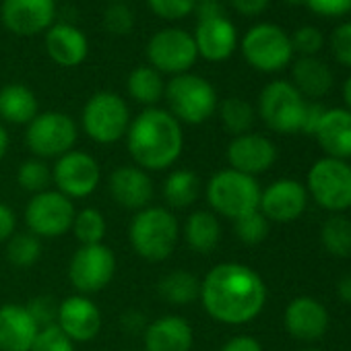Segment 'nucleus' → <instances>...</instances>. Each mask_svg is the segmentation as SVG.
Masks as SVG:
<instances>
[{"label":"nucleus","instance_id":"nucleus-14","mask_svg":"<svg viewBox=\"0 0 351 351\" xmlns=\"http://www.w3.org/2000/svg\"><path fill=\"white\" fill-rule=\"evenodd\" d=\"M52 182L56 184V191L71 201L85 199L97 191L101 182V167L93 155L73 149L56 159V165L52 167Z\"/></svg>","mask_w":351,"mask_h":351},{"label":"nucleus","instance_id":"nucleus-50","mask_svg":"<svg viewBox=\"0 0 351 351\" xmlns=\"http://www.w3.org/2000/svg\"><path fill=\"white\" fill-rule=\"evenodd\" d=\"M122 324H124V328H126L128 332H145V328H147L143 314L136 312V310L126 312V314L122 316Z\"/></svg>","mask_w":351,"mask_h":351},{"label":"nucleus","instance_id":"nucleus-34","mask_svg":"<svg viewBox=\"0 0 351 351\" xmlns=\"http://www.w3.org/2000/svg\"><path fill=\"white\" fill-rule=\"evenodd\" d=\"M71 230H73L75 238L81 242V246H91V244L104 242L108 223H106V217L101 211H97L93 207H85L75 213Z\"/></svg>","mask_w":351,"mask_h":351},{"label":"nucleus","instance_id":"nucleus-46","mask_svg":"<svg viewBox=\"0 0 351 351\" xmlns=\"http://www.w3.org/2000/svg\"><path fill=\"white\" fill-rule=\"evenodd\" d=\"M13 234H17V215L7 203L0 201V242H9Z\"/></svg>","mask_w":351,"mask_h":351},{"label":"nucleus","instance_id":"nucleus-21","mask_svg":"<svg viewBox=\"0 0 351 351\" xmlns=\"http://www.w3.org/2000/svg\"><path fill=\"white\" fill-rule=\"evenodd\" d=\"M283 324L293 339L316 341L328 328V310L318 300L300 295L287 304L283 312Z\"/></svg>","mask_w":351,"mask_h":351},{"label":"nucleus","instance_id":"nucleus-17","mask_svg":"<svg viewBox=\"0 0 351 351\" xmlns=\"http://www.w3.org/2000/svg\"><path fill=\"white\" fill-rule=\"evenodd\" d=\"M101 310L87 295H69L58 306L56 324L73 343H85L99 335L101 330Z\"/></svg>","mask_w":351,"mask_h":351},{"label":"nucleus","instance_id":"nucleus-37","mask_svg":"<svg viewBox=\"0 0 351 351\" xmlns=\"http://www.w3.org/2000/svg\"><path fill=\"white\" fill-rule=\"evenodd\" d=\"M271 221L261 213V211H254L250 215H244L240 219L234 221V230H236V236L240 242L248 244V246H254V244H261L267 236H269V226Z\"/></svg>","mask_w":351,"mask_h":351},{"label":"nucleus","instance_id":"nucleus-4","mask_svg":"<svg viewBox=\"0 0 351 351\" xmlns=\"http://www.w3.org/2000/svg\"><path fill=\"white\" fill-rule=\"evenodd\" d=\"M261 193L263 191L254 176L236 171L232 167L213 173L205 191L213 213L234 221L258 211Z\"/></svg>","mask_w":351,"mask_h":351},{"label":"nucleus","instance_id":"nucleus-16","mask_svg":"<svg viewBox=\"0 0 351 351\" xmlns=\"http://www.w3.org/2000/svg\"><path fill=\"white\" fill-rule=\"evenodd\" d=\"M308 191L304 184L291 178H281L269 184L261 193L258 211L275 223H291L306 211Z\"/></svg>","mask_w":351,"mask_h":351},{"label":"nucleus","instance_id":"nucleus-19","mask_svg":"<svg viewBox=\"0 0 351 351\" xmlns=\"http://www.w3.org/2000/svg\"><path fill=\"white\" fill-rule=\"evenodd\" d=\"M108 191L114 203L128 211H141L149 207L153 199L151 176L138 165H122L114 169L108 180Z\"/></svg>","mask_w":351,"mask_h":351},{"label":"nucleus","instance_id":"nucleus-5","mask_svg":"<svg viewBox=\"0 0 351 351\" xmlns=\"http://www.w3.org/2000/svg\"><path fill=\"white\" fill-rule=\"evenodd\" d=\"M169 114L180 124H203L217 112V91L215 87L193 73L176 75L165 85V95Z\"/></svg>","mask_w":351,"mask_h":351},{"label":"nucleus","instance_id":"nucleus-24","mask_svg":"<svg viewBox=\"0 0 351 351\" xmlns=\"http://www.w3.org/2000/svg\"><path fill=\"white\" fill-rule=\"evenodd\" d=\"M46 52L48 56L64 69H75L83 64L89 56L87 36L69 23H54L46 32Z\"/></svg>","mask_w":351,"mask_h":351},{"label":"nucleus","instance_id":"nucleus-15","mask_svg":"<svg viewBox=\"0 0 351 351\" xmlns=\"http://www.w3.org/2000/svg\"><path fill=\"white\" fill-rule=\"evenodd\" d=\"M0 17L15 36H38L54 25L56 0H3Z\"/></svg>","mask_w":351,"mask_h":351},{"label":"nucleus","instance_id":"nucleus-49","mask_svg":"<svg viewBox=\"0 0 351 351\" xmlns=\"http://www.w3.org/2000/svg\"><path fill=\"white\" fill-rule=\"evenodd\" d=\"M195 13L199 15V19H211V17H221L226 15L223 5L219 0H199Z\"/></svg>","mask_w":351,"mask_h":351},{"label":"nucleus","instance_id":"nucleus-56","mask_svg":"<svg viewBox=\"0 0 351 351\" xmlns=\"http://www.w3.org/2000/svg\"><path fill=\"white\" fill-rule=\"evenodd\" d=\"M114 3H120V0H114Z\"/></svg>","mask_w":351,"mask_h":351},{"label":"nucleus","instance_id":"nucleus-32","mask_svg":"<svg viewBox=\"0 0 351 351\" xmlns=\"http://www.w3.org/2000/svg\"><path fill=\"white\" fill-rule=\"evenodd\" d=\"M320 242L324 250L337 258L351 256V221L341 215L328 217L320 228Z\"/></svg>","mask_w":351,"mask_h":351},{"label":"nucleus","instance_id":"nucleus-52","mask_svg":"<svg viewBox=\"0 0 351 351\" xmlns=\"http://www.w3.org/2000/svg\"><path fill=\"white\" fill-rule=\"evenodd\" d=\"M9 143H11L9 132H7V128L3 126V122H0V159H3V157L7 155V151H9Z\"/></svg>","mask_w":351,"mask_h":351},{"label":"nucleus","instance_id":"nucleus-45","mask_svg":"<svg viewBox=\"0 0 351 351\" xmlns=\"http://www.w3.org/2000/svg\"><path fill=\"white\" fill-rule=\"evenodd\" d=\"M324 112H326V108L320 106V104H316V101L306 104V112H304V120H302L300 132L312 134V136H314L316 130H318V124H320V120H322V116H324Z\"/></svg>","mask_w":351,"mask_h":351},{"label":"nucleus","instance_id":"nucleus-40","mask_svg":"<svg viewBox=\"0 0 351 351\" xmlns=\"http://www.w3.org/2000/svg\"><path fill=\"white\" fill-rule=\"evenodd\" d=\"M104 25L114 36H126L134 25V15L124 3H112L104 13Z\"/></svg>","mask_w":351,"mask_h":351},{"label":"nucleus","instance_id":"nucleus-51","mask_svg":"<svg viewBox=\"0 0 351 351\" xmlns=\"http://www.w3.org/2000/svg\"><path fill=\"white\" fill-rule=\"evenodd\" d=\"M337 295L341 298V302L351 304V275L339 279V283H337Z\"/></svg>","mask_w":351,"mask_h":351},{"label":"nucleus","instance_id":"nucleus-27","mask_svg":"<svg viewBox=\"0 0 351 351\" xmlns=\"http://www.w3.org/2000/svg\"><path fill=\"white\" fill-rule=\"evenodd\" d=\"M293 87L304 97H322L332 87V73L330 69L318 60L316 56H302L293 62L291 69Z\"/></svg>","mask_w":351,"mask_h":351},{"label":"nucleus","instance_id":"nucleus-39","mask_svg":"<svg viewBox=\"0 0 351 351\" xmlns=\"http://www.w3.org/2000/svg\"><path fill=\"white\" fill-rule=\"evenodd\" d=\"M32 351H75V343L60 330L58 324L40 328Z\"/></svg>","mask_w":351,"mask_h":351},{"label":"nucleus","instance_id":"nucleus-11","mask_svg":"<svg viewBox=\"0 0 351 351\" xmlns=\"http://www.w3.org/2000/svg\"><path fill=\"white\" fill-rule=\"evenodd\" d=\"M199 58L195 38L178 27L157 32L147 44V60L161 75H184Z\"/></svg>","mask_w":351,"mask_h":351},{"label":"nucleus","instance_id":"nucleus-43","mask_svg":"<svg viewBox=\"0 0 351 351\" xmlns=\"http://www.w3.org/2000/svg\"><path fill=\"white\" fill-rule=\"evenodd\" d=\"M330 52L343 66H351V23L339 25L330 36Z\"/></svg>","mask_w":351,"mask_h":351},{"label":"nucleus","instance_id":"nucleus-54","mask_svg":"<svg viewBox=\"0 0 351 351\" xmlns=\"http://www.w3.org/2000/svg\"><path fill=\"white\" fill-rule=\"evenodd\" d=\"M285 3H289V5H304L306 0H285Z\"/></svg>","mask_w":351,"mask_h":351},{"label":"nucleus","instance_id":"nucleus-26","mask_svg":"<svg viewBox=\"0 0 351 351\" xmlns=\"http://www.w3.org/2000/svg\"><path fill=\"white\" fill-rule=\"evenodd\" d=\"M40 114L36 93L23 83H9L0 89V118L11 124H29Z\"/></svg>","mask_w":351,"mask_h":351},{"label":"nucleus","instance_id":"nucleus-55","mask_svg":"<svg viewBox=\"0 0 351 351\" xmlns=\"http://www.w3.org/2000/svg\"><path fill=\"white\" fill-rule=\"evenodd\" d=\"M304 351H316V349H304Z\"/></svg>","mask_w":351,"mask_h":351},{"label":"nucleus","instance_id":"nucleus-44","mask_svg":"<svg viewBox=\"0 0 351 351\" xmlns=\"http://www.w3.org/2000/svg\"><path fill=\"white\" fill-rule=\"evenodd\" d=\"M304 5L322 17H341L351 11V0H306Z\"/></svg>","mask_w":351,"mask_h":351},{"label":"nucleus","instance_id":"nucleus-2","mask_svg":"<svg viewBox=\"0 0 351 351\" xmlns=\"http://www.w3.org/2000/svg\"><path fill=\"white\" fill-rule=\"evenodd\" d=\"M126 147L134 165L145 171H161L180 159L184 149V130L167 110L147 108L130 120Z\"/></svg>","mask_w":351,"mask_h":351},{"label":"nucleus","instance_id":"nucleus-10","mask_svg":"<svg viewBox=\"0 0 351 351\" xmlns=\"http://www.w3.org/2000/svg\"><path fill=\"white\" fill-rule=\"evenodd\" d=\"M306 104L304 95L289 81H273L261 91L258 114L273 132L293 134L302 128Z\"/></svg>","mask_w":351,"mask_h":351},{"label":"nucleus","instance_id":"nucleus-12","mask_svg":"<svg viewBox=\"0 0 351 351\" xmlns=\"http://www.w3.org/2000/svg\"><path fill=\"white\" fill-rule=\"evenodd\" d=\"M116 275V256L110 246H81L69 263V279L81 295L106 289Z\"/></svg>","mask_w":351,"mask_h":351},{"label":"nucleus","instance_id":"nucleus-31","mask_svg":"<svg viewBox=\"0 0 351 351\" xmlns=\"http://www.w3.org/2000/svg\"><path fill=\"white\" fill-rule=\"evenodd\" d=\"M128 95L147 108H155V104L165 95V81L163 75L157 73L153 66H136L126 81Z\"/></svg>","mask_w":351,"mask_h":351},{"label":"nucleus","instance_id":"nucleus-18","mask_svg":"<svg viewBox=\"0 0 351 351\" xmlns=\"http://www.w3.org/2000/svg\"><path fill=\"white\" fill-rule=\"evenodd\" d=\"M277 161V147L271 138L256 134V132H246L240 136H234L232 143L228 145V163L232 169L256 176L271 169L273 163Z\"/></svg>","mask_w":351,"mask_h":351},{"label":"nucleus","instance_id":"nucleus-7","mask_svg":"<svg viewBox=\"0 0 351 351\" xmlns=\"http://www.w3.org/2000/svg\"><path fill=\"white\" fill-rule=\"evenodd\" d=\"M308 195L330 213H343L351 207V165L343 159L322 157L310 171L306 182Z\"/></svg>","mask_w":351,"mask_h":351},{"label":"nucleus","instance_id":"nucleus-30","mask_svg":"<svg viewBox=\"0 0 351 351\" xmlns=\"http://www.w3.org/2000/svg\"><path fill=\"white\" fill-rule=\"evenodd\" d=\"M157 291L173 306H191L201 298V281L189 271H171L159 279Z\"/></svg>","mask_w":351,"mask_h":351},{"label":"nucleus","instance_id":"nucleus-38","mask_svg":"<svg viewBox=\"0 0 351 351\" xmlns=\"http://www.w3.org/2000/svg\"><path fill=\"white\" fill-rule=\"evenodd\" d=\"M199 0H147L153 15L165 21H178L195 13Z\"/></svg>","mask_w":351,"mask_h":351},{"label":"nucleus","instance_id":"nucleus-3","mask_svg":"<svg viewBox=\"0 0 351 351\" xmlns=\"http://www.w3.org/2000/svg\"><path fill=\"white\" fill-rule=\"evenodd\" d=\"M180 240V223L165 207H145L136 211L128 228V242L132 250L149 261L161 263L176 250Z\"/></svg>","mask_w":351,"mask_h":351},{"label":"nucleus","instance_id":"nucleus-8","mask_svg":"<svg viewBox=\"0 0 351 351\" xmlns=\"http://www.w3.org/2000/svg\"><path fill=\"white\" fill-rule=\"evenodd\" d=\"M244 60L261 73H277L291 62V38L275 23H258L242 38Z\"/></svg>","mask_w":351,"mask_h":351},{"label":"nucleus","instance_id":"nucleus-23","mask_svg":"<svg viewBox=\"0 0 351 351\" xmlns=\"http://www.w3.org/2000/svg\"><path fill=\"white\" fill-rule=\"evenodd\" d=\"M40 326L25 306H0V351H32Z\"/></svg>","mask_w":351,"mask_h":351},{"label":"nucleus","instance_id":"nucleus-20","mask_svg":"<svg viewBox=\"0 0 351 351\" xmlns=\"http://www.w3.org/2000/svg\"><path fill=\"white\" fill-rule=\"evenodd\" d=\"M193 38L197 44L199 56L209 62H223L238 48L236 25L226 15L211 17V19H199V25H197Z\"/></svg>","mask_w":351,"mask_h":351},{"label":"nucleus","instance_id":"nucleus-33","mask_svg":"<svg viewBox=\"0 0 351 351\" xmlns=\"http://www.w3.org/2000/svg\"><path fill=\"white\" fill-rule=\"evenodd\" d=\"M221 124L228 132L240 136L250 132L254 124V108L242 97H228L219 106Z\"/></svg>","mask_w":351,"mask_h":351},{"label":"nucleus","instance_id":"nucleus-25","mask_svg":"<svg viewBox=\"0 0 351 351\" xmlns=\"http://www.w3.org/2000/svg\"><path fill=\"white\" fill-rule=\"evenodd\" d=\"M316 141L326 153V157L335 159H349L351 157V112L341 108H330L324 112L318 130Z\"/></svg>","mask_w":351,"mask_h":351},{"label":"nucleus","instance_id":"nucleus-36","mask_svg":"<svg viewBox=\"0 0 351 351\" xmlns=\"http://www.w3.org/2000/svg\"><path fill=\"white\" fill-rule=\"evenodd\" d=\"M17 182L23 191L32 195L46 193L50 191V184H52V169L46 163V159H40V157L25 159L17 169Z\"/></svg>","mask_w":351,"mask_h":351},{"label":"nucleus","instance_id":"nucleus-13","mask_svg":"<svg viewBox=\"0 0 351 351\" xmlns=\"http://www.w3.org/2000/svg\"><path fill=\"white\" fill-rule=\"evenodd\" d=\"M75 205L69 197L58 191H46L34 195L25 207V223L34 236L42 238H62L73 228Z\"/></svg>","mask_w":351,"mask_h":351},{"label":"nucleus","instance_id":"nucleus-28","mask_svg":"<svg viewBox=\"0 0 351 351\" xmlns=\"http://www.w3.org/2000/svg\"><path fill=\"white\" fill-rule=\"evenodd\" d=\"M186 244L199 254H211L221 242V223L213 211H195L184 223Z\"/></svg>","mask_w":351,"mask_h":351},{"label":"nucleus","instance_id":"nucleus-42","mask_svg":"<svg viewBox=\"0 0 351 351\" xmlns=\"http://www.w3.org/2000/svg\"><path fill=\"white\" fill-rule=\"evenodd\" d=\"M324 44V38L322 34L316 29V27H310V25H304L300 27L293 36H291V46H293V52H300L302 56H314Z\"/></svg>","mask_w":351,"mask_h":351},{"label":"nucleus","instance_id":"nucleus-41","mask_svg":"<svg viewBox=\"0 0 351 351\" xmlns=\"http://www.w3.org/2000/svg\"><path fill=\"white\" fill-rule=\"evenodd\" d=\"M58 306H60V302H56V298H52V295H38L25 308L32 314V318L36 320V324L40 328H44V326L56 324Z\"/></svg>","mask_w":351,"mask_h":351},{"label":"nucleus","instance_id":"nucleus-22","mask_svg":"<svg viewBox=\"0 0 351 351\" xmlns=\"http://www.w3.org/2000/svg\"><path fill=\"white\" fill-rule=\"evenodd\" d=\"M195 335L191 322L176 314L151 320L143 332L145 351H191Z\"/></svg>","mask_w":351,"mask_h":351},{"label":"nucleus","instance_id":"nucleus-48","mask_svg":"<svg viewBox=\"0 0 351 351\" xmlns=\"http://www.w3.org/2000/svg\"><path fill=\"white\" fill-rule=\"evenodd\" d=\"M269 3H271V0H230V5H232L238 13H242V15H246V17L261 15V13L269 7Z\"/></svg>","mask_w":351,"mask_h":351},{"label":"nucleus","instance_id":"nucleus-53","mask_svg":"<svg viewBox=\"0 0 351 351\" xmlns=\"http://www.w3.org/2000/svg\"><path fill=\"white\" fill-rule=\"evenodd\" d=\"M343 99H345V104H347V110L351 112V77L345 81V85H343Z\"/></svg>","mask_w":351,"mask_h":351},{"label":"nucleus","instance_id":"nucleus-35","mask_svg":"<svg viewBox=\"0 0 351 351\" xmlns=\"http://www.w3.org/2000/svg\"><path fill=\"white\" fill-rule=\"evenodd\" d=\"M42 256V240L32 232H19L9 238L7 244V258L13 267L29 269Z\"/></svg>","mask_w":351,"mask_h":351},{"label":"nucleus","instance_id":"nucleus-29","mask_svg":"<svg viewBox=\"0 0 351 351\" xmlns=\"http://www.w3.org/2000/svg\"><path fill=\"white\" fill-rule=\"evenodd\" d=\"M163 199L171 209H189L201 195V178L193 169H173L163 182Z\"/></svg>","mask_w":351,"mask_h":351},{"label":"nucleus","instance_id":"nucleus-1","mask_svg":"<svg viewBox=\"0 0 351 351\" xmlns=\"http://www.w3.org/2000/svg\"><path fill=\"white\" fill-rule=\"evenodd\" d=\"M207 314L230 326L252 322L267 304L263 277L242 263H221L201 281V298Z\"/></svg>","mask_w":351,"mask_h":351},{"label":"nucleus","instance_id":"nucleus-6","mask_svg":"<svg viewBox=\"0 0 351 351\" xmlns=\"http://www.w3.org/2000/svg\"><path fill=\"white\" fill-rule=\"evenodd\" d=\"M81 124L91 141L99 145L118 143L126 136L130 126L128 104L114 91H97L87 99L81 114Z\"/></svg>","mask_w":351,"mask_h":351},{"label":"nucleus","instance_id":"nucleus-47","mask_svg":"<svg viewBox=\"0 0 351 351\" xmlns=\"http://www.w3.org/2000/svg\"><path fill=\"white\" fill-rule=\"evenodd\" d=\"M221 351H263V345H261L254 337L238 335V337H232V339L221 347Z\"/></svg>","mask_w":351,"mask_h":351},{"label":"nucleus","instance_id":"nucleus-9","mask_svg":"<svg viewBox=\"0 0 351 351\" xmlns=\"http://www.w3.org/2000/svg\"><path fill=\"white\" fill-rule=\"evenodd\" d=\"M77 136L79 128L64 112H42L27 124L25 130V143L40 159H58L73 151Z\"/></svg>","mask_w":351,"mask_h":351}]
</instances>
